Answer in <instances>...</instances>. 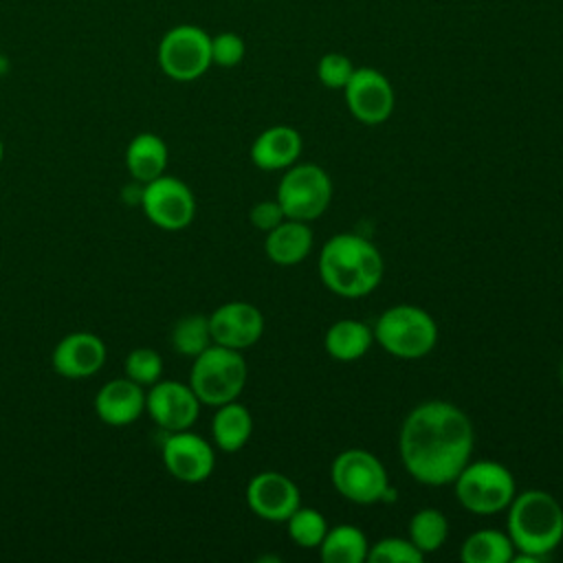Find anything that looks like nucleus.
<instances>
[{
	"instance_id": "aec40b11",
	"label": "nucleus",
	"mask_w": 563,
	"mask_h": 563,
	"mask_svg": "<svg viewBox=\"0 0 563 563\" xmlns=\"http://www.w3.org/2000/svg\"><path fill=\"white\" fill-rule=\"evenodd\" d=\"M125 167L132 180L145 185L165 174L167 167V145L154 132L136 134L125 147Z\"/></svg>"
},
{
	"instance_id": "473e14b6",
	"label": "nucleus",
	"mask_w": 563,
	"mask_h": 563,
	"mask_svg": "<svg viewBox=\"0 0 563 563\" xmlns=\"http://www.w3.org/2000/svg\"><path fill=\"white\" fill-rule=\"evenodd\" d=\"M2 156H4V143H2V139H0V163H2Z\"/></svg>"
},
{
	"instance_id": "393cba45",
	"label": "nucleus",
	"mask_w": 563,
	"mask_h": 563,
	"mask_svg": "<svg viewBox=\"0 0 563 563\" xmlns=\"http://www.w3.org/2000/svg\"><path fill=\"white\" fill-rule=\"evenodd\" d=\"M407 537L411 543L427 556L438 552L449 539V519L438 508H420L407 528Z\"/></svg>"
},
{
	"instance_id": "1a4fd4ad",
	"label": "nucleus",
	"mask_w": 563,
	"mask_h": 563,
	"mask_svg": "<svg viewBox=\"0 0 563 563\" xmlns=\"http://www.w3.org/2000/svg\"><path fill=\"white\" fill-rule=\"evenodd\" d=\"M156 62L169 79L194 81L211 66V35L198 24H176L163 33Z\"/></svg>"
},
{
	"instance_id": "9b49d317",
	"label": "nucleus",
	"mask_w": 563,
	"mask_h": 563,
	"mask_svg": "<svg viewBox=\"0 0 563 563\" xmlns=\"http://www.w3.org/2000/svg\"><path fill=\"white\" fill-rule=\"evenodd\" d=\"M350 114L365 125L385 123L396 106V92L391 81L372 66L354 68L350 81L343 88Z\"/></svg>"
},
{
	"instance_id": "b1692460",
	"label": "nucleus",
	"mask_w": 563,
	"mask_h": 563,
	"mask_svg": "<svg viewBox=\"0 0 563 563\" xmlns=\"http://www.w3.org/2000/svg\"><path fill=\"white\" fill-rule=\"evenodd\" d=\"M515 545L508 532L482 528L468 534L460 545V561L464 563H512Z\"/></svg>"
},
{
	"instance_id": "f03ea898",
	"label": "nucleus",
	"mask_w": 563,
	"mask_h": 563,
	"mask_svg": "<svg viewBox=\"0 0 563 563\" xmlns=\"http://www.w3.org/2000/svg\"><path fill=\"white\" fill-rule=\"evenodd\" d=\"M317 271L330 292L358 299L378 288L385 262L372 240L358 233H336L321 246Z\"/></svg>"
},
{
	"instance_id": "72a5a7b5",
	"label": "nucleus",
	"mask_w": 563,
	"mask_h": 563,
	"mask_svg": "<svg viewBox=\"0 0 563 563\" xmlns=\"http://www.w3.org/2000/svg\"><path fill=\"white\" fill-rule=\"evenodd\" d=\"M561 383H563V363H561Z\"/></svg>"
},
{
	"instance_id": "ddd939ff",
	"label": "nucleus",
	"mask_w": 563,
	"mask_h": 563,
	"mask_svg": "<svg viewBox=\"0 0 563 563\" xmlns=\"http://www.w3.org/2000/svg\"><path fill=\"white\" fill-rule=\"evenodd\" d=\"M200 405L189 383L156 380L145 394V411L167 433L191 429L200 416Z\"/></svg>"
},
{
	"instance_id": "0eeeda50",
	"label": "nucleus",
	"mask_w": 563,
	"mask_h": 563,
	"mask_svg": "<svg viewBox=\"0 0 563 563\" xmlns=\"http://www.w3.org/2000/svg\"><path fill=\"white\" fill-rule=\"evenodd\" d=\"M275 200L286 218L312 222L321 218L332 200V180L317 163H295L284 169Z\"/></svg>"
},
{
	"instance_id": "4468645a",
	"label": "nucleus",
	"mask_w": 563,
	"mask_h": 563,
	"mask_svg": "<svg viewBox=\"0 0 563 563\" xmlns=\"http://www.w3.org/2000/svg\"><path fill=\"white\" fill-rule=\"evenodd\" d=\"M246 506L264 521H286L301 506V493L288 475L262 471L246 484Z\"/></svg>"
},
{
	"instance_id": "7ed1b4c3",
	"label": "nucleus",
	"mask_w": 563,
	"mask_h": 563,
	"mask_svg": "<svg viewBox=\"0 0 563 563\" xmlns=\"http://www.w3.org/2000/svg\"><path fill=\"white\" fill-rule=\"evenodd\" d=\"M506 512V532L517 550L512 563L545 561L561 545L563 508L552 493L541 488L521 490Z\"/></svg>"
},
{
	"instance_id": "4be33fe9",
	"label": "nucleus",
	"mask_w": 563,
	"mask_h": 563,
	"mask_svg": "<svg viewBox=\"0 0 563 563\" xmlns=\"http://www.w3.org/2000/svg\"><path fill=\"white\" fill-rule=\"evenodd\" d=\"M374 343V330L358 319H339L334 321L323 336L325 352L341 363L358 361L367 354Z\"/></svg>"
},
{
	"instance_id": "7c9ffc66",
	"label": "nucleus",
	"mask_w": 563,
	"mask_h": 563,
	"mask_svg": "<svg viewBox=\"0 0 563 563\" xmlns=\"http://www.w3.org/2000/svg\"><path fill=\"white\" fill-rule=\"evenodd\" d=\"M246 55V44L242 35L233 31H222L211 37V64L220 68L238 66Z\"/></svg>"
},
{
	"instance_id": "9d476101",
	"label": "nucleus",
	"mask_w": 563,
	"mask_h": 563,
	"mask_svg": "<svg viewBox=\"0 0 563 563\" xmlns=\"http://www.w3.org/2000/svg\"><path fill=\"white\" fill-rule=\"evenodd\" d=\"M141 207L152 224L163 231H180L196 216V196L176 176H158L143 185Z\"/></svg>"
},
{
	"instance_id": "cd10ccee",
	"label": "nucleus",
	"mask_w": 563,
	"mask_h": 563,
	"mask_svg": "<svg viewBox=\"0 0 563 563\" xmlns=\"http://www.w3.org/2000/svg\"><path fill=\"white\" fill-rule=\"evenodd\" d=\"M424 554L407 537H385L369 543L367 563H422Z\"/></svg>"
},
{
	"instance_id": "412c9836",
	"label": "nucleus",
	"mask_w": 563,
	"mask_h": 563,
	"mask_svg": "<svg viewBox=\"0 0 563 563\" xmlns=\"http://www.w3.org/2000/svg\"><path fill=\"white\" fill-rule=\"evenodd\" d=\"M253 435V416L238 400L224 402L216 407L211 420V438L213 444L224 453H235L246 446Z\"/></svg>"
},
{
	"instance_id": "f257e3e1",
	"label": "nucleus",
	"mask_w": 563,
	"mask_h": 563,
	"mask_svg": "<svg viewBox=\"0 0 563 563\" xmlns=\"http://www.w3.org/2000/svg\"><path fill=\"white\" fill-rule=\"evenodd\" d=\"M475 446L471 418L449 400L416 405L400 424L398 453L405 471L424 486L453 484Z\"/></svg>"
},
{
	"instance_id": "c756f323",
	"label": "nucleus",
	"mask_w": 563,
	"mask_h": 563,
	"mask_svg": "<svg viewBox=\"0 0 563 563\" xmlns=\"http://www.w3.org/2000/svg\"><path fill=\"white\" fill-rule=\"evenodd\" d=\"M354 64L343 53H325L317 62V79L330 90H343L354 73Z\"/></svg>"
},
{
	"instance_id": "dca6fc26",
	"label": "nucleus",
	"mask_w": 563,
	"mask_h": 563,
	"mask_svg": "<svg viewBox=\"0 0 563 563\" xmlns=\"http://www.w3.org/2000/svg\"><path fill=\"white\" fill-rule=\"evenodd\" d=\"M106 343L92 332H70L55 345L51 354L53 369L64 378L95 376L106 363Z\"/></svg>"
},
{
	"instance_id": "423d86ee",
	"label": "nucleus",
	"mask_w": 563,
	"mask_h": 563,
	"mask_svg": "<svg viewBox=\"0 0 563 563\" xmlns=\"http://www.w3.org/2000/svg\"><path fill=\"white\" fill-rule=\"evenodd\" d=\"M460 506L473 515L490 517L504 512L517 495L512 473L495 460H468L453 479Z\"/></svg>"
},
{
	"instance_id": "bb28decb",
	"label": "nucleus",
	"mask_w": 563,
	"mask_h": 563,
	"mask_svg": "<svg viewBox=\"0 0 563 563\" xmlns=\"http://www.w3.org/2000/svg\"><path fill=\"white\" fill-rule=\"evenodd\" d=\"M284 523H286V532H288L290 541L306 550L319 548V543L323 541V537L330 528L325 515L321 510L308 508V506H299Z\"/></svg>"
},
{
	"instance_id": "c85d7f7f",
	"label": "nucleus",
	"mask_w": 563,
	"mask_h": 563,
	"mask_svg": "<svg viewBox=\"0 0 563 563\" xmlns=\"http://www.w3.org/2000/svg\"><path fill=\"white\" fill-rule=\"evenodd\" d=\"M163 374V358L152 347H134L125 356V376L143 387L154 385L161 380Z\"/></svg>"
},
{
	"instance_id": "5701e85b",
	"label": "nucleus",
	"mask_w": 563,
	"mask_h": 563,
	"mask_svg": "<svg viewBox=\"0 0 563 563\" xmlns=\"http://www.w3.org/2000/svg\"><path fill=\"white\" fill-rule=\"evenodd\" d=\"M317 550L325 563H363L367 561L369 541L358 526L339 523L328 528Z\"/></svg>"
},
{
	"instance_id": "f3484780",
	"label": "nucleus",
	"mask_w": 563,
	"mask_h": 563,
	"mask_svg": "<svg viewBox=\"0 0 563 563\" xmlns=\"http://www.w3.org/2000/svg\"><path fill=\"white\" fill-rule=\"evenodd\" d=\"M95 411L110 427H128L145 411V389L128 376L112 378L97 391Z\"/></svg>"
},
{
	"instance_id": "2f4dec72",
	"label": "nucleus",
	"mask_w": 563,
	"mask_h": 563,
	"mask_svg": "<svg viewBox=\"0 0 563 563\" xmlns=\"http://www.w3.org/2000/svg\"><path fill=\"white\" fill-rule=\"evenodd\" d=\"M284 218H286V216H284V209L279 207L277 200H260V202H255V205L251 207V211H249V222H251L255 229L264 231V233H268L271 229H275Z\"/></svg>"
},
{
	"instance_id": "a878e982",
	"label": "nucleus",
	"mask_w": 563,
	"mask_h": 563,
	"mask_svg": "<svg viewBox=\"0 0 563 563\" xmlns=\"http://www.w3.org/2000/svg\"><path fill=\"white\" fill-rule=\"evenodd\" d=\"M172 347L187 358H196L200 352H205L209 345H213L211 328H209V314H185L180 317L169 334Z\"/></svg>"
},
{
	"instance_id": "f8f14e48",
	"label": "nucleus",
	"mask_w": 563,
	"mask_h": 563,
	"mask_svg": "<svg viewBox=\"0 0 563 563\" xmlns=\"http://www.w3.org/2000/svg\"><path fill=\"white\" fill-rule=\"evenodd\" d=\"M163 464L178 482L200 484L216 468V451L209 440L189 429L172 431L163 442Z\"/></svg>"
},
{
	"instance_id": "6ab92c4d",
	"label": "nucleus",
	"mask_w": 563,
	"mask_h": 563,
	"mask_svg": "<svg viewBox=\"0 0 563 563\" xmlns=\"http://www.w3.org/2000/svg\"><path fill=\"white\" fill-rule=\"evenodd\" d=\"M312 229L310 222L284 218L275 229L266 233L264 253L277 266H297L312 251Z\"/></svg>"
},
{
	"instance_id": "39448f33",
	"label": "nucleus",
	"mask_w": 563,
	"mask_h": 563,
	"mask_svg": "<svg viewBox=\"0 0 563 563\" xmlns=\"http://www.w3.org/2000/svg\"><path fill=\"white\" fill-rule=\"evenodd\" d=\"M249 367L242 352L213 343L194 358L189 385L202 405L218 407L238 400Z\"/></svg>"
},
{
	"instance_id": "2eb2a0df",
	"label": "nucleus",
	"mask_w": 563,
	"mask_h": 563,
	"mask_svg": "<svg viewBox=\"0 0 563 563\" xmlns=\"http://www.w3.org/2000/svg\"><path fill=\"white\" fill-rule=\"evenodd\" d=\"M211 339L231 350H246L264 334V314L249 301H227L209 314Z\"/></svg>"
},
{
	"instance_id": "a211bd4d",
	"label": "nucleus",
	"mask_w": 563,
	"mask_h": 563,
	"mask_svg": "<svg viewBox=\"0 0 563 563\" xmlns=\"http://www.w3.org/2000/svg\"><path fill=\"white\" fill-rule=\"evenodd\" d=\"M301 134L290 125H271L251 145V161L264 172H279L295 165L301 156Z\"/></svg>"
},
{
	"instance_id": "6e6552de",
	"label": "nucleus",
	"mask_w": 563,
	"mask_h": 563,
	"mask_svg": "<svg viewBox=\"0 0 563 563\" xmlns=\"http://www.w3.org/2000/svg\"><path fill=\"white\" fill-rule=\"evenodd\" d=\"M330 482L343 499L361 506L383 501L389 488L385 464L365 449L341 451L330 464Z\"/></svg>"
},
{
	"instance_id": "20e7f679",
	"label": "nucleus",
	"mask_w": 563,
	"mask_h": 563,
	"mask_svg": "<svg viewBox=\"0 0 563 563\" xmlns=\"http://www.w3.org/2000/svg\"><path fill=\"white\" fill-rule=\"evenodd\" d=\"M374 341L396 358L416 361L433 352L438 343V323L420 306L398 303L383 310L374 323Z\"/></svg>"
}]
</instances>
